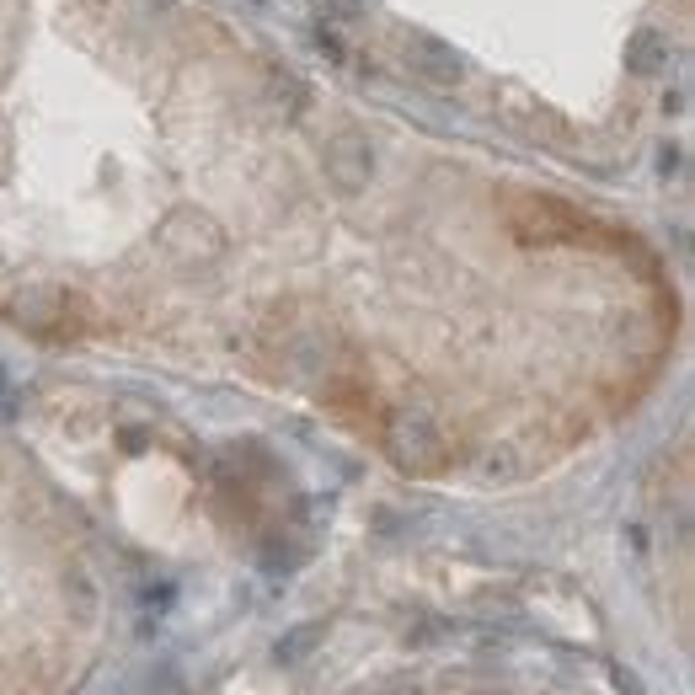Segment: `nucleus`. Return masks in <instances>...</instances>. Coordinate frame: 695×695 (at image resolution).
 Here are the masks:
<instances>
[{
  "instance_id": "7ed1b4c3",
  "label": "nucleus",
  "mask_w": 695,
  "mask_h": 695,
  "mask_svg": "<svg viewBox=\"0 0 695 695\" xmlns=\"http://www.w3.org/2000/svg\"><path fill=\"white\" fill-rule=\"evenodd\" d=\"M514 236H524V241H567V236H583V220L573 209H562V204H519L514 214Z\"/></svg>"
},
{
  "instance_id": "f257e3e1",
  "label": "nucleus",
  "mask_w": 695,
  "mask_h": 695,
  "mask_svg": "<svg viewBox=\"0 0 695 695\" xmlns=\"http://www.w3.org/2000/svg\"><path fill=\"white\" fill-rule=\"evenodd\" d=\"M385 450H391V460L401 471L434 476V471H444V460H450V439H444V428L428 412H396L391 423H385Z\"/></svg>"
},
{
  "instance_id": "39448f33",
  "label": "nucleus",
  "mask_w": 695,
  "mask_h": 695,
  "mask_svg": "<svg viewBox=\"0 0 695 695\" xmlns=\"http://www.w3.org/2000/svg\"><path fill=\"white\" fill-rule=\"evenodd\" d=\"M316 642H321V626L311 621V626H300V631H289V637H284V642H278V653H273V658H278V663H300V658H305V653H311V647H316Z\"/></svg>"
},
{
  "instance_id": "0eeeda50",
  "label": "nucleus",
  "mask_w": 695,
  "mask_h": 695,
  "mask_svg": "<svg viewBox=\"0 0 695 695\" xmlns=\"http://www.w3.org/2000/svg\"><path fill=\"white\" fill-rule=\"evenodd\" d=\"M396 695H407V690H396Z\"/></svg>"
},
{
  "instance_id": "423d86ee",
  "label": "nucleus",
  "mask_w": 695,
  "mask_h": 695,
  "mask_svg": "<svg viewBox=\"0 0 695 695\" xmlns=\"http://www.w3.org/2000/svg\"><path fill=\"white\" fill-rule=\"evenodd\" d=\"M615 685H621L626 695H642V685H637V674H626V669H615Z\"/></svg>"
},
{
  "instance_id": "f03ea898",
  "label": "nucleus",
  "mask_w": 695,
  "mask_h": 695,
  "mask_svg": "<svg viewBox=\"0 0 695 695\" xmlns=\"http://www.w3.org/2000/svg\"><path fill=\"white\" fill-rule=\"evenodd\" d=\"M327 177L337 193H364L375 177V145L359 129H337L327 139Z\"/></svg>"
},
{
  "instance_id": "20e7f679",
  "label": "nucleus",
  "mask_w": 695,
  "mask_h": 695,
  "mask_svg": "<svg viewBox=\"0 0 695 695\" xmlns=\"http://www.w3.org/2000/svg\"><path fill=\"white\" fill-rule=\"evenodd\" d=\"M407 59H412V70L423 75L428 86H455V81H460L455 54L444 49L439 38H412V43H407Z\"/></svg>"
}]
</instances>
